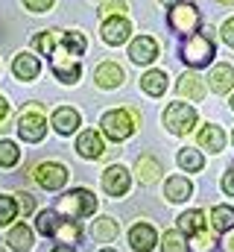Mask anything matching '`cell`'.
<instances>
[{"mask_svg": "<svg viewBox=\"0 0 234 252\" xmlns=\"http://www.w3.org/2000/svg\"><path fill=\"white\" fill-rule=\"evenodd\" d=\"M129 56H132V62H138V64L155 62V59H158V44H155V38L138 35V38L132 41V47H129Z\"/></svg>", "mask_w": 234, "mask_h": 252, "instance_id": "cell-13", "label": "cell"}, {"mask_svg": "<svg viewBox=\"0 0 234 252\" xmlns=\"http://www.w3.org/2000/svg\"><path fill=\"white\" fill-rule=\"evenodd\" d=\"M220 3H226V6H234V0H220Z\"/></svg>", "mask_w": 234, "mask_h": 252, "instance_id": "cell-43", "label": "cell"}, {"mask_svg": "<svg viewBox=\"0 0 234 252\" xmlns=\"http://www.w3.org/2000/svg\"><path fill=\"white\" fill-rule=\"evenodd\" d=\"M181 59L190 64V67H205V64H211L214 59V41L208 38V35H187L184 38V44H181Z\"/></svg>", "mask_w": 234, "mask_h": 252, "instance_id": "cell-4", "label": "cell"}, {"mask_svg": "<svg viewBox=\"0 0 234 252\" xmlns=\"http://www.w3.org/2000/svg\"><path fill=\"white\" fill-rule=\"evenodd\" d=\"M56 211L64 214V217H70V220L88 217V214L97 211V196H94L88 188H73V190H67L64 196H58Z\"/></svg>", "mask_w": 234, "mask_h": 252, "instance_id": "cell-2", "label": "cell"}, {"mask_svg": "<svg viewBox=\"0 0 234 252\" xmlns=\"http://www.w3.org/2000/svg\"><path fill=\"white\" fill-rule=\"evenodd\" d=\"M18 135H21L24 141H29V144H38V141L47 135V121H44V115H41L38 106L24 109V115H21V121H18Z\"/></svg>", "mask_w": 234, "mask_h": 252, "instance_id": "cell-6", "label": "cell"}, {"mask_svg": "<svg viewBox=\"0 0 234 252\" xmlns=\"http://www.w3.org/2000/svg\"><path fill=\"white\" fill-rule=\"evenodd\" d=\"M129 185H132L129 170L120 167V164H112V167L103 173V190H106L109 196H123V193L129 190Z\"/></svg>", "mask_w": 234, "mask_h": 252, "instance_id": "cell-10", "label": "cell"}, {"mask_svg": "<svg viewBox=\"0 0 234 252\" xmlns=\"http://www.w3.org/2000/svg\"><path fill=\"white\" fill-rule=\"evenodd\" d=\"M196 141H199V147H202V150H208V153H220V150L226 147V132H223L220 126L208 124V126H202V129H199Z\"/></svg>", "mask_w": 234, "mask_h": 252, "instance_id": "cell-14", "label": "cell"}, {"mask_svg": "<svg viewBox=\"0 0 234 252\" xmlns=\"http://www.w3.org/2000/svg\"><path fill=\"white\" fill-rule=\"evenodd\" d=\"M58 223H61V220H58V211H53V208L41 211V214H38V220H35L38 232H41V235H47V238H53V235H56Z\"/></svg>", "mask_w": 234, "mask_h": 252, "instance_id": "cell-29", "label": "cell"}, {"mask_svg": "<svg viewBox=\"0 0 234 252\" xmlns=\"http://www.w3.org/2000/svg\"><path fill=\"white\" fill-rule=\"evenodd\" d=\"M53 238H56L58 244H67V247H70V244H76V241L82 238V229H79V223H76V220H61Z\"/></svg>", "mask_w": 234, "mask_h": 252, "instance_id": "cell-28", "label": "cell"}, {"mask_svg": "<svg viewBox=\"0 0 234 252\" xmlns=\"http://www.w3.org/2000/svg\"><path fill=\"white\" fill-rule=\"evenodd\" d=\"M100 126L112 141H126V138H132V132L138 126V118L132 112H126V109H112V112H106L100 118Z\"/></svg>", "mask_w": 234, "mask_h": 252, "instance_id": "cell-3", "label": "cell"}, {"mask_svg": "<svg viewBox=\"0 0 234 252\" xmlns=\"http://www.w3.org/2000/svg\"><path fill=\"white\" fill-rule=\"evenodd\" d=\"M164 126L173 135H187L196 126V109L187 106V103H170L167 112H164Z\"/></svg>", "mask_w": 234, "mask_h": 252, "instance_id": "cell-5", "label": "cell"}, {"mask_svg": "<svg viewBox=\"0 0 234 252\" xmlns=\"http://www.w3.org/2000/svg\"><path fill=\"white\" fill-rule=\"evenodd\" d=\"M170 27H173L176 32H181V35H193L196 27H199V9L193 3H178V6H173Z\"/></svg>", "mask_w": 234, "mask_h": 252, "instance_id": "cell-7", "label": "cell"}, {"mask_svg": "<svg viewBox=\"0 0 234 252\" xmlns=\"http://www.w3.org/2000/svg\"><path fill=\"white\" fill-rule=\"evenodd\" d=\"M220 32H223V41H226L229 47H234V18H229V21L223 24V30H220Z\"/></svg>", "mask_w": 234, "mask_h": 252, "instance_id": "cell-36", "label": "cell"}, {"mask_svg": "<svg viewBox=\"0 0 234 252\" xmlns=\"http://www.w3.org/2000/svg\"><path fill=\"white\" fill-rule=\"evenodd\" d=\"M24 6L32 9V12H47L53 6V0H24Z\"/></svg>", "mask_w": 234, "mask_h": 252, "instance_id": "cell-37", "label": "cell"}, {"mask_svg": "<svg viewBox=\"0 0 234 252\" xmlns=\"http://www.w3.org/2000/svg\"><path fill=\"white\" fill-rule=\"evenodd\" d=\"M178 229L190 238V235H199V232H205V214L199 211V208H193V211H184L181 217H178Z\"/></svg>", "mask_w": 234, "mask_h": 252, "instance_id": "cell-23", "label": "cell"}, {"mask_svg": "<svg viewBox=\"0 0 234 252\" xmlns=\"http://www.w3.org/2000/svg\"><path fill=\"white\" fill-rule=\"evenodd\" d=\"M18 147L12 141H0V167H15L18 164Z\"/></svg>", "mask_w": 234, "mask_h": 252, "instance_id": "cell-32", "label": "cell"}, {"mask_svg": "<svg viewBox=\"0 0 234 252\" xmlns=\"http://www.w3.org/2000/svg\"><path fill=\"white\" fill-rule=\"evenodd\" d=\"M211 91H217V94H226V91H232L234 88V67L232 64H217L214 70H211Z\"/></svg>", "mask_w": 234, "mask_h": 252, "instance_id": "cell-19", "label": "cell"}, {"mask_svg": "<svg viewBox=\"0 0 234 252\" xmlns=\"http://www.w3.org/2000/svg\"><path fill=\"white\" fill-rule=\"evenodd\" d=\"M6 244H9L12 250H18V252H27V250L35 247V235L29 232L27 223H15V226L9 229V235H6Z\"/></svg>", "mask_w": 234, "mask_h": 252, "instance_id": "cell-15", "label": "cell"}, {"mask_svg": "<svg viewBox=\"0 0 234 252\" xmlns=\"http://www.w3.org/2000/svg\"><path fill=\"white\" fill-rule=\"evenodd\" d=\"M176 88H178V94L187 97V100H202V97H205V85H202V79H199L196 73H181Z\"/></svg>", "mask_w": 234, "mask_h": 252, "instance_id": "cell-20", "label": "cell"}, {"mask_svg": "<svg viewBox=\"0 0 234 252\" xmlns=\"http://www.w3.org/2000/svg\"><path fill=\"white\" fill-rule=\"evenodd\" d=\"M141 88H144L149 97H161V94L167 91V76H164L161 70H146V73L141 76Z\"/></svg>", "mask_w": 234, "mask_h": 252, "instance_id": "cell-22", "label": "cell"}, {"mask_svg": "<svg viewBox=\"0 0 234 252\" xmlns=\"http://www.w3.org/2000/svg\"><path fill=\"white\" fill-rule=\"evenodd\" d=\"M223 252H234V235L226 238V244H223Z\"/></svg>", "mask_w": 234, "mask_h": 252, "instance_id": "cell-40", "label": "cell"}, {"mask_svg": "<svg viewBox=\"0 0 234 252\" xmlns=\"http://www.w3.org/2000/svg\"><path fill=\"white\" fill-rule=\"evenodd\" d=\"M126 79V73H123V67L120 64H115V62H106V64H100L97 67V73H94V82L100 85V88H117L120 82Z\"/></svg>", "mask_w": 234, "mask_h": 252, "instance_id": "cell-16", "label": "cell"}, {"mask_svg": "<svg viewBox=\"0 0 234 252\" xmlns=\"http://www.w3.org/2000/svg\"><path fill=\"white\" fill-rule=\"evenodd\" d=\"M15 202H18V208L24 211V214H29V211H35V196L32 193H15Z\"/></svg>", "mask_w": 234, "mask_h": 252, "instance_id": "cell-34", "label": "cell"}, {"mask_svg": "<svg viewBox=\"0 0 234 252\" xmlns=\"http://www.w3.org/2000/svg\"><path fill=\"white\" fill-rule=\"evenodd\" d=\"M32 176H35V182L44 190H58V188H64V182H67V167L56 164V161H44V164L35 167Z\"/></svg>", "mask_w": 234, "mask_h": 252, "instance_id": "cell-8", "label": "cell"}, {"mask_svg": "<svg viewBox=\"0 0 234 252\" xmlns=\"http://www.w3.org/2000/svg\"><path fill=\"white\" fill-rule=\"evenodd\" d=\"M158 176H161V164H158L152 156H141V158H138V179H141L144 185H152Z\"/></svg>", "mask_w": 234, "mask_h": 252, "instance_id": "cell-24", "label": "cell"}, {"mask_svg": "<svg viewBox=\"0 0 234 252\" xmlns=\"http://www.w3.org/2000/svg\"><path fill=\"white\" fill-rule=\"evenodd\" d=\"M82 124V118H79V112L76 109H70V106H61L53 112V126H56L58 135H70V132H76V126Z\"/></svg>", "mask_w": 234, "mask_h": 252, "instance_id": "cell-17", "label": "cell"}, {"mask_svg": "<svg viewBox=\"0 0 234 252\" xmlns=\"http://www.w3.org/2000/svg\"><path fill=\"white\" fill-rule=\"evenodd\" d=\"M190 250L193 252H211L214 250V235L208 229L199 232V235H190Z\"/></svg>", "mask_w": 234, "mask_h": 252, "instance_id": "cell-33", "label": "cell"}, {"mask_svg": "<svg viewBox=\"0 0 234 252\" xmlns=\"http://www.w3.org/2000/svg\"><path fill=\"white\" fill-rule=\"evenodd\" d=\"M211 226L217 232H232L234 229V208L232 205H217L211 211Z\"/></svg>", "mask_w": 234, "mask_h": 252, "instance_id": "cell-26", "label": "cell"}, {"mask_svg": "<svg viewBox=\"0 0 234 252\" xmlns=\"http://www.w3.org/2000/svg\"><path fill=\"white\" fill-rule=\"evenodd\" d=\"M129 32H132V24H129L123 15H112V18L103 21V41L112 44V47L123 44V41L129 38Z\"/></svg>", "mask_w": 234, "mask_h": 252, "instance_id": "cell-9", "label": "cell"}, {"mask_svg": "<svg viewBox=\"0 0 234 252\" xmlns=\"http://www.w3.org/2000/svg\"><path fill=\"white\" fill-rule=\"evenodd\" d=\"M53 252H76V250H73V247H67V244H58Z\"/></svg>", "mask_w": 234, "mask_h": 252, "instance_id": "cell-41", "label": "cell"}, {"mask_svg": "<svg viewBox=\"0 0 234 252\" xmlns=\"http://www.w3.org/2000/svg\"><path fill=\"white\" fill-rule=\"evenodd\" d=\"M190 193H193V185L184 176H170L167 185H164V196L170 202H184V199H190Z\"/></svg>", "mask_w": 234, "mask_h": 252, "instance_id": "cell-18", "label": "cell"}, {"mask_svg": "<svg viewBox=\"0 0 234 252\" xmlns=\"http://www.w3.org/2000/svg\"><path fill=\"white\" fill-rule=\"evenodd\" d=\"M38 70H41V67H38V59L29 56V53H18L15 62H12V73H15L18 79H35Z\"/></svg>", "mask_w": 234, "mask_h": 252, "instance_id": "cell-21", "label": "cell"}, {"mask_svg": "<svg viewBox=\"0 0 234 252\" xmlns=\"http://www.w3.org/2000/svg\"><path fill=\"white\" fill-rule=\"evenodd\" d=\"M35 50L44 53L53 73L61 82H76L82 67H79V56L85 53V38L82 32H61V30H47L35 38Z\"/></svg>", "mask_w": 234, "mask_h": 252, "instance_id": "cell-1", "label": "cell"}, {"mask_svg": "<svg viewBox=\"0 0 234 252\" xmlns=\"http://www.w3.org/2000/svg\"><path fill=\"white\" fill-rule=\"evenodd\" d=\"M76 153L82 158H100V156H106V141L100 138L97 129H88L76 138Z\"/></svg>", "mask_w": 234, "mask_h": 252, "instance_id": "cell-11", "label": "cell"}, {"mask_svg": "<svg viewBox=\"0 0 234 252\" xmlns=\"http://www.w3.org/2000/svg\"><path fill=\"white\" fill-rule=\"evenodd\" d=\"M161 247H164V252H187L190 247L184 244V238H181V232H164V241H161Z\"/></svg>", "mask_w": 234, "mask_h": 252, "instance_id": "cell-31", "label": "cell"}, {"mask_svg": "<svg viewBox=\"0 0 234 252\" xmlns=\"http://www.w3.org/2000/svg\"><path fill=\"white\" fill-rule=\"evenodd\" d=\"M18 217V202H15V196H0V226H6V223H12Z\"/></svg>", "mask_w": 234, "mask_h": 252, "instance_id": "cell-30", "label": "cell"}, {"mask_svg": "<svg viewBox=\"0 0 234 252\" xmlns=\"http://www.w3.org/2000/svg\"><path fill=\"white\" fill-rule=\"evenodd\" d=\"M232 141H234V132H232Z\"/></svg>", "mask_w": 234, "mask_h": 252, "instance_id": "cell-46", "label": "cell"}, {"mask_svg": "<svg viewBox=\"0 0 234 252\" xmlns=\"http://www.w3.org/2000/svg\"><path fill=\"white\" fill-rule=\"evenodd\" d=\"M103 12H106V15H123V12H126V0H109V3L103 6Z\"/></svg>", "mask_w": 234, "mask_h": 252, "instance_id": "cell-35", "label": "cell"}, {"mask_svg": "<svg viewBox=\"0 0 234 252\" xmlns=\"http://www.w3.org/2000/svg\"><path fill=\"white\" fill-rule=\"evenodd\" d=\"M155 229L149 226V223H135L132 229H129V244H132V250L135 252H152L155 250Z\"/></svg>", "mask_w": 234, "mask_h": 252, "instance_id": "cell-12", "label": "cell"}, {"mask_svg": "<svg viewBox=\"0 0 234 252\" xmlns=\"http://www.w3.org/2000/svg\"><path fill=\"white\" fill-rule=\"evenodd\" d=\"M232 109H234V97H232Z\"/></svg>", "mask_w": 234, "mask_h": 252, "instance_id": "cell-45", "label": "cell"}, {"mask_svg": "<svg viewBox=\"0 0 234 252\" xmlns=\"http://www.w3.org/2000/svg\"><path fill=\"white\" fill-rule=\"evenodd\" d=\"M6 115H9V103H6V100L0 97V124L6 121Z\"/></svg>", "mask_w": 234, "mask_h": 252, "instance_id": "cell-39", "label": "cell"}, {"mask_svg": "<svg viewBox=\"0 0 234 252\" xmlns=\"http://www.w3.org/2000/svg\"><path fill=\"white\" fill-rule=\"evenodd\" d=\"M178 167L187 170V173H199V170L205 167V158H202L199 150L187 147V150H178Z\"/></svg>", "mask_w": 234, "mask_h": 252, "instance_id": "cell-25", "label": "cell"}, {"mask_svg": "<svg viewBox=\"0 0 234 252\" xmlns=\"http://www.w3.org/2000/svg\"><path fill=\"white\" fill-rule=\"evenodd\" d=\"M161 3H164V6H178L181 0H161Z\"/></svg>", "mask_w": 234, "mask_h": 252, "instance_id": "cell-42", "label": "cell"}, {"mask_svg": "<svg viewBox=\"0 0 234 252\" xmlns=\"http://www.w3.org/2000/svg\"><path fill=\"white\" fill-rule=\"evenodd\" d=\"M91 235H94L97 244H109V241H115L117 238V223L112 220V217H100V220L94 223Z\"/></svg>", "mask_w": 234, "mask_h": 252, "instance_id": "cell-27", "label": "cell"}, {"mask_svg": "<svg viewBox=\"0 0 234 252\" xmlns=\"http://www.w3.org/2000/svg\"><path fill=\"white\" fill-rule=\"evenodd\" d=\"M100 252H115V250H100Z\"/></svg>", "mask_w": 234, "mask_h": 252, "instance_id": "cell-44", "label": "cell"}, {"mask_svg": "<svg viewBox=\"0 0 234 252\" xmlns=\"http://www.w3.org/2000/svg\"><path fill=\"white\" fill-rule=\"evenodd\" d=\"M223 190H226L229 196H234V164L226 170V176H223Z\"/></svg>", "mask_w": 234, "mask_h": 252, "instance_id": "cell-38", "label": "cell"}]
</instances>
